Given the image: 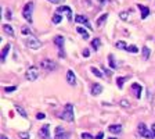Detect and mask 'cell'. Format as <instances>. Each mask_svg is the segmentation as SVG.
<instances>
[{"label": "cell", "mask_w": 155, "mask_h": 139, "mask_svg": "<svg viewBox=\"0 0 155 139\" xmlns=\"http://www.w3.org/2000/svg\"><path fill=\"white\" fill-rule=\"evenodd\" d=\"M40 67L46 71H54L57 68V63L54 60H50V59H46V60H42L40 61Z\"/></svg>", "instance_id": "cell-5"}, {"label": "cell", "mask_w": 155, "mask_h": 139, "mask_svg": "<svg viewBox=\"0 0 155 139\" xmlns=\"http://www.w3.org/2000/svg\"><path fill=\"white\" fill-rule=\"evenodd\" d=\"M17 89V86H6L4 88V92H7V93H11V92H14Z\"/></svg>", "instance_id": "cell-31"}, {"label": "cell", "mask_w": 155, "mask_h": 139, "mask_svg": "<svg viewBox=\"0 0 155 139\" xmlns=\"http://www.w3.org/2000/svg\"><path fill=\"white\" fill-rule=\"evenodd\" d=\"M0 139H8V138L6 135H1V136H0Z\"/></svg>", "instance_id": "cell-43"}, {"label": "cell", "mask_w": 155, "mask_h": 139, "mask_svg": "<svg viewBox=\"0 0 155 139\" xmlns=\"http://www.w3.org/2000/svg\"><path fill=\"white\" fill-rule=\"evenodd\" d=\"M107 18H108V14L105 13V14H103V15L100 17V18L97 20V25H98V26H101V25H103V24L105 22V20H107Z\"/></svg>", "instance_id": "cell-26"}, {"label": "cell", "mask_w": 155, "mask_h": 139, "mask_svg": "<svg viewBox=\"0 0 155 139\" xmlns=\"http://www.w3.org/2000/svg\"><path fill=\"white\" fill-rule=\"evenodd\" d=\"M109 139H115V138H109Z\"/></svg>", "instance_id": "cell-44"}, {"label": "cell", "mask_w": 155, "mask_h": 139, "mask_svg": "<svg viewBox=\"0 0 155 139\" xmlns=\"http://www.w3.org/2000/svg\"><path fill=\"white\" fill-rule=\"evenodd\" d=\"M91 48H93V50H96V51L101 48V39L100 38H96V39L91 40Z\"/></svg>", "instance_id": "cell-17"}, {"label": "cell", "mask_w": 155, "mask_h": 139, "mask_svg": "<svg viewBox=\"0 0 155 139\" xmlns=\"http://www.w3.org/2000/svg\"><path fill=\"white\" fill-rule=\"evenodd\" d=\"M67 81H68V84L72 85V86L76 85V77H75V74H73L72 70H68V73H67Z\"/></svg>", "instance_id": "cell-14"}, {"label": "cell", "mask_w": 155, "mask_h": 139, "mask_svg": "<svg viewBox=\"0 0 155 139\" xmlns=\"http://www.w3.org/2000/svg\"><path fill=\"white\" fill-rule=\"evenodd\" d=\"M143 56H144L145 60L150 59V49H148L147 46H144V48H143Z\"/></svg>", "instance_id": "cell-30"}, {"label": "cell", "mask_w": 155, "mask_h": 139, "mask_svg": "<svg viewBox=\"0 0 155 139\" xmlns=\"http://www.w3.org/2000/svg\"><path fill=\"white\" fill-rule=\"evenodd\" d=\"M25 45L28 46L29 49H32V50H37V49L42 48V42H40V40L37 39L33 33H32V35H29V36H26Z\"/></svg>", "instance_id": "cell-2"}, {"label": "cell", "mask_w": 155, "mask_h": 139, "mask_svg": "<svg viewBox=\"0 0 155 139\" xmlns=\"http://www.w3.org/2000/svg\"><path fill=\"white\" fill-rule=\"evenodd\" d=\"M98 2H100V4H101V6H104V4L107 3V0H98Z\"/></svg>", "instance_id": "cell-41"}, {"label": "cell", "mask_w": 155, "mask_h": 139, "mask_svg": "<svg viewBox=\"0 0 155 139\" xmlns=\"http://www.w3.org/2000/svg\"><path fill=\"white\" fill-rule=\"evenodd\" d=\"M55 13H58V14L65 13V15H67L68 21H72V10H71V7H68V6H60V7L57 8V11H55Z\"/></svg>", "instance_id": "cell-8"}, {"label": "cell", "mask_w": 155, "mask_h": 139, "mask_svg": "<svg viewBox=\"0 0 155 139\" xmlns=\"http://www.w3.org/2000/svg\"><path fill=\"white\" fill-rule=\"evenodd\" d=\"M19 138L21 139H29V134L28 132H19Z\"/></svg>", "instance_id": "cell-32"}, {"label": "cell", "mask_w": 155, "mask_h": 139, "mask_svg": "<svg viewBox=\"0 0 155 139\" xmlns=\"http://www.w3.org/2000/svg\"><path fill=\"white\" fill-rule=\"evenodd\" d=\"M76 31H78V33H80V35H82V38H83L85 40L89 39V33H87L86 29H83L82 26H78V28H76Z\"/></svg>", "instance_id": "cell-19"}, {"label": "cell", "mask_w": 155, "mask_h": 139, "mask_svg": "<svg viewBox=\"0 0 155 139\" xmlns=\"http://www.w3.org/2000/svg\"><path fill=\"white\" fill-rule=\"evenodd\" d=\"M126 50L129 51V53H139V48H137L136 45H130V46H127Z\"/></svg>", "instance_id": "cell-27"}, {"label": "cell", "mask_w": 155, "mask_h": 139, "mask_svg": "<svg viewBox=\"0 0 155 139\" xmlns=\"http://www.w3.org/2000/svg\"><path fill=\"white\" fill-rule=\"evenodd\" d=\"M108 63H109V67H111L112 70H115L116 68V63H115V57L112 54L108 56Z\"/></svg>", "instance_id": "cell-22"}, {"label": "cell", "mask_w": 155, "mask_h": 139, "mask_svg": "<svg viewBox=\"0 0 155 139\" xmlns=\"http://www.w3.org/2000/svg\"><path fill=\"white\" fill-rule=\"evenodd\" d=\"M90 71L94 74V75H96V77H98V78H103V77H104V74H103V71H100V70H97V68H96V67H91V68H90Z\"/></svg>", "instance_id": "cell-21"}, {"label": "cell", "mask_w": 155, "mask_h": 139, "mask_svg": "<svg viewBox=\"0 0 155 139\" xmlns=\"http://www.w3.org/2000/svg\"><path fill=\"white\" fill-rule=\"evenodd\" d=\"M37 77H39V70H37V67L32 66V67H29V68L26 70L25 78L28 81H36Z\"/></svg>", "instance_id": "cell-4"}, {"label": "cell", "mask_w": 155, "mask_h": 139, "mask_svg": "<svg viewBox=\"0 0 155 139\" xmlns=\"http://www.w3.org/2000/svg\"><path fill=\"white\" fill-rule=\"evenodd\" d=\"M105 71V74H107V75H111V71H109V70H107V68H103Z\"/></svg>", "instance_id": "cell-40"}, {"label": "cell", "mask_w": 155, "mask_h": 139, "mask_svg": "<svg viewBox=\"0 0 155 139\" xmlns=\"http://www.w3.org/2000/svg\"><path fill=\"white\" fill-rule=\"evenodd\" d=\"M60 118H62L64 121H68V122H72L75 116H73V106L71 103H67L62 110V113L60 114Z\"/></svg>", "instance_id": "cell-1"}, {"label": "cell", "mask_w": 155, "mask_h": 139, "mask_svg": "<svg viewBox=\"0 0 155 139\" xmlns=\"http://www.w3.org/2000/svg\"><path fill=\"white\" fill-rule=\"evenodd\" d=\"M75 21L78 22V24H79V25H85L86 26V28H89V29H93V28H91V25H90V22H89V20L86 18V17H85V15H76L75 17Z\"/></svg>", "instance_id": "cell-10"}, {"label": "cell", "mask_w": 155, "mask_h": 139, "mask_svg": "<svg viewBox=\"0 0 155 139\" xmlns=\"http://www.w3.org/2000/svg\"><path fill=\"white\" fill-rule=\"evenodd\" d=\"M32 13H33V2H28L22 8V17L31 24L32 22Z\"/></svg>", "instance_id": "cell-3"}, {"label": "cell", "mask_w": 155, "mask_h": 139, "mask_svg": "<svg viewBox=\"0 0 155 139\" xmlns=\"http://www.w3.org/2000/svg\"><path fill=\"white\" fill-rule=\"evenodd\" d=\"M10 45H6L4 46V49H3V53H1V63H4L6 61V56H7V53H8V50H10Z\"/></svg>", "instance_id": "cell-20"}, {"label": "cell", "mask_w": 155, "mask_h": 139, "mask_svg": "<svg viewBox=\"0 0 155 139\" xmlns=\"http://www.w3.org/2000/svg\"><path fill=\"white\" fill-rule=\"evenodd\" d=\"M64 42H65V39H64L62 35H57V36L54 38V43H55V46L58 48V51H60V56H61V57H64L65 56V53H64Z\"/></svg>", "instance_id": "cell-6"}, {"label": "cell", "mask_w": 155, "mask_h": 139, "mask_svg": "<svg viewBox=\"0 0 155 139\" xmlns=\"http://www.w3.org/2000/svg\"><path fill=\"white\" fill-rule=\"evenodd\" d=\"M3 31L7 33L8 36H14V29H13V28H11V25H8V24L3 25Z\"/></svg>", "instance_id": "cell-18"}, {"label": "cell", "mask_w": 155, "mask_h": 139, "mask_svg": "<svg viewBox=\"0 0 155 139\" xmlns=\"http://www.w3.org/2000/svg\"><path fill=\"white\" fill-rule=\"evenodd\" d=\"M90 92H91V95L93 96H97L103 92V86H101L100 84H91L90 85Z\"/></svg>", "instance_id": "cell-13"}, {"label": "cell", "mask_w": 155, "mask_h": 139, "mask_svg": "<svg viewBox=\"0 0 155 139\" xmlns=\"http://www.w3.org/2000/svg\"><path fill=\"white\" fill-rule=\"evenodd\" d=\"M83 56H89V50H87V49L86 50H83Z\"/></svg>", "instance_id": "cell-42"}, {"label": "cell", "mask_w": 155, "mask_h": 139, "mask_svg": "<svg viewBox=\"0 0 155 139\" xmlns=\"http://www.w3.org/2000/svg\"><path fill=\"white\" fill-rule=\"evenodd\" d=\"M21 32H22L24 36H29V35H32V32H31V29H29L28 26H24V28L21 29Z\"/></svg>", "instance_id": "cell-29"}, {"label": "cell", "mask_w": 155, "mask_h": 139, "mask_svg": "<svg viewBox=\"0 0 155 139\" xmlns=\"http://www.w3.org/2000/svg\"><path fill=\"white\" fill-rule=\"evenodd\" d=\"M125 81H126V78H123V77H118V78H116V85H118L119 89L123 88V84H125Z\"/></svg>", "instance_id": "cell-25"}, {"label": "cell", "mask_w": 155, "mask_h": 139, "mask_svg": "<svg viewBox=\"0 0 155 139\" xmlns=\"http://www.w3.org/2000/svg\"><path fill=\"white\" fill-rule=\"evenodd\" d=\"M137 7L140 8V11H141V18L143 20H145L150 15V8L148 7H145V6H143V4H139Z\"/></svg>", "instance_id": "cell-15"}, {"label": "cell", "mask_w": 155, "mask_h": 139, "mask_svg": "<svg viewBox=\"0 0 155 139\" xmlns=\"http://www.w3.org/2000/svg\"><path fill=\"white\" fill-rule=\"evenodd\" d=\"M6 18H7V20H11V11L8 10V8L6 10Z\"/></svg>", "instance_id": "cell-37"}, {"label": "cell", "mask_w": 155, "mask_h": 139, "mask_svg": "<svg viewBox=\"0 0 155 139\" xmlns=\"http://www.w3.org/2000/svg\"><path fill=\"white\" fill-rule=\"evenodd\" d=\"M137 132H139V135H140L141 138H145V139L151 138V132L148 131V128L145 127L144 122H140V124H139V127H137Z\"/></svg>", "instance_id": "cell-7"}, {"label": "cell", "mask_w": 155, "mask_h": 139, "mask_svg": "<svg viewBox=\"0 0 155 139\" xmlns=\"http://www.w3.org/2000/svg\"><path fill=\"white\" fill-rule=\"evenodd\" d=\"M94 138H96V139H103V138H104V134H103V132H98L97 136H94Z\"/></svg>", "instance_id": "cell-39"}, {"label": "cell", "mask_w": 155, "mask_h": 139, "mask_svg": "<svg viewBox=\"0 0 155 139\" xmlns=\"http://www.w3.org/2000/svg\"><path fill=\"white\" fill-rule=\"evenodd\" d=\"M121 106H125V107H129V102L126 99H122L121 100Z\"/></svg>", "instance_id": "cell-35"}, {"label": "cell", "mask_w": 155, "mask_h": 139, "mask_svg": "<svg viewBox=\"0 0 155 139\" xmlns=\"http://www.w3.org/2000/svg\"><path fill=\"white\" fill-rule=\"evenodd\" d=\"M54 139H69V132H67L62 127H57Z\"/></svg>", "instance_id": "cell-9"}, {"label": "cell", "mask_w": 155, "mask_h": 139, "mask_svg": "<svg viewBox=\"0 0 155 139\" xmlns=\"http://www.w3.org/2000/svg\"><path fill=\"white\" fill-rule=\"evenodd\" d=\"M115 46L118 49H123V50H126V48H127V45H126V42H125V40H118Z\"/></svg>", "instance_id": "cell-24"}, {"label": "cell", "mask_w": 155, "mask_h": 139, "mask_svg": "<svg viewBox=\"0 0 155 139\" xmlns=\"http://www.w3.org/2000/svg\"><path fill=\"white\" fill-rule=\"evenodd\" d=\"M108 131L111 132V134H121V132H122V125H121V124L109 125V127H108Z\"/></svg>", "instance_id": "cell-16"}, {"label": "cell", "mask_w": 155, "mask_h": 139, "mask_svg": "<svg viewBox=\"0 0 155 139\" xmlns=\"http://www.w3.org/2000/svg\"><path fill=\"white\" fill-rule=\"evenodd\" d=\"M50 3H53V4H60V3H64L65 0H49Z\"/></svg>", "instance_id": "cell-36"}, {"label": "cell", "mask_w": 155, "mask_h": 139, "mask_svg": "<svg viewBox=\"0 0 155 139\" xmlns=\"http://www.w3.org/2000/svg\"><path fill=\"white\" fill-rule=\"evenodd\" d=\"M39 136L42 139H50V125L49 124L43 125L39 131Z\"/></svg>", "instance_id": "cell-11"}, {"label": "cell", "mask_w": 155, "mask_h": 139, "mask_svg": "<svg viewBox=\"0 0 155 139\" xmlns=\"http://www.w3.org/2000/svg\"><path fill=\"white\" fill-rule=\"evenodd\" d=\"M91 138H93V136H91L89 132H83L82 134V139H91Z\"/></svg>", "instance_id": "cell-33"}, {"label": "cell", "mask_w": 155, "mask_h": 139, "mask_svg": "<svg viewBox=\"0 0 155 139\" xmlns=\"http://www.w3.org/2000/svg\"><path fill=\"white\" fill-rule=\"evenodd\" d=\"M151 139H155V122L151 125Z\"/></svg>", "instance_id": "cell-34"}, {"label": "cell", "mask_w": 155, "mask_h": 139, "mask_svg": "<svg viewBox=\"0 0 155 139\" xmlns=\"http://www.w3.org/2000/svg\"><path fill=\"white\" fill-rule=\"evenodd\" d=\"M44 117H46V116H44L43 113H39V114H37V116H36V118H37V120H43Z\"/></svg>", "instance_id": "cell-38"}, {"label": "cell", "mask_w": 155, "mask_h": 139, "mask_svg": "<svg viewBox=\"0 0 155 139\" xmlns=\"http://www.w3.org/2000/svg\"><path fill=\"white\" fill-rule=\"evenodd\" d=\"M15 109H17V111H18V113L21 114V116H22V117H24V118H26V117H28V114H26V111H25V110H24V109H22L21 106H15Z\"/></svg>", "instance_id": "cell-28"}, {"label": "cell", "mask_w": 155, "mask_h": 139, "mask_svg": "<svg viewBox=\"0 0 155 139\" xmlns=\"http://www.w3.org/2000/svg\"><path fill=\"white\" fill-rule=\"evenodd\" d=\"M130 89L133 91V95L136 96L137 99H140V97H141V92H143V88H141L140 85L134 82V84H132V86H130Z\"/></svg>", "instance_id": "cell-12"}, {"label": "cell", "mask_w": 155, "mask_h": 139, "mask_svg": "<svg viewBox=\"0 0 155 139\" xmlns=\"http://www.w3.org/2000/svg\"><path fill=\"white\" fill-rule=\"evenodd\" d=\"M62 20L61 14H58V13H55L54 15H53V18H51V21H53V24H60Z\"/></svg>", "instance_id": "cell-23"}]
</instances>
